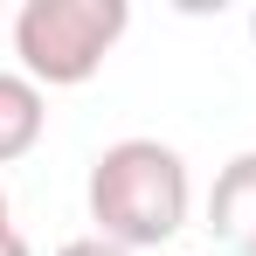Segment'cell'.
Returning a JSON list of instances; mask_svg holds the SVG:
<instances>
[{
	"label": "cell",
	"instance_id": "cell-2",
	"mask_svg": "<svg viewBox=\"0 0 256 256\" xmlns=\"http://www.w3.org/2000/svg\"><path fill=\"white\" fill-rule=\"evenodd\" d=\"M132 28L125 0H28L14 14V56L21 76L42 90H76L104 70V56Z\"/></svg>",
	"mask_w": 256,
	"mask_h": 256
},
{
	"label": "cell",
	"instance_id": "cell-1",
	"mask_svg": "<svg viewBox=\"0 0 256 256\" xmlns=\"http://www.w3.org/2000/svg\"><path fill=\"white\" fill-rule=\"evenodd\" d=\"M90 222L104 242L118 250H160L187 228V208H194V180H187V160L160 146V138H118L90 160Z\"/></svg>",
	"mask_w": 256,
	"mask_h": 256
},
{
	"label": "cell",
	"instance_id": "cell-8",
	"mask_svg": "<svg viewBox=\"0 0 256 256\" xmlns=\"http://www.w3.org/2000/svg\"><path fill=\"white\" fill-rule=\"evenodd\" d=\"M250 42H256V14H250Z\"/></svg>",
	"mask_w": 256,
	"mask_h": 256
},
{
	"label": "cell",
	"instance_id": "cell-7",
	"mask_svg": "<svg viewBox=\"0 0 256 256\" xmlns=\"http://www.w3.org/2000/svg\"><path fill=\"white\" fill-rule=\"evenodd\" d=\"M7 236H14V228H7V187H0V242H7Z\"/></svg>",
	"mask_w": 256,
	"mask_h": 256
},
{
	"label": "cell",
	"instance_id": "cell-4",
	"mask_svg": "<svg viewBox=\"0 0 256 256\" xmlns=\"http://www.w3.org/2000/svg\"><path fill=\"white\" fill-rule=\"evenodd\" d=\"M42 125H48L42 84H28L21 70H0V166L28 160L42 146Z\"/></svg>",
	"mask_w": 256,
	"mask_h": 256
},
{
	"label": "cell",
	"instance_id": "cell-3",
	"mask_svg": "<svg viewBox=\"0 0 256 256\" xmlns=\"http://www.w3.org/2000/svg\"><path fill=\"white\" fill-rule=\"evenodd\" d=\"M208 228L228 256H256V152H236L208 187Z\"/></svg>",
	"mask_w": 256,
	"mask_h": 256
},
{
	"label": "cell",
	"instance_id": "cell-6",
	"mask_svg": "<svg viewBox=\"0 0 256 256\" xmlns=\"http://www.w3.org/2000/svg\"><path fill=\"white\" fill-rule=\"evenodd\" d=\"M0 256H35V250H28L21 236H7V242H0Z\"/></svg>",
	"mask_w": 256,
	"mask_h": 256
},
{
	"label": "cell",
	"instance_id": "cell-5",
	"mask_svg": "<svg viewBox=\"0 0 256 256\" xmlns=\"http://www.w3.org/2000/svg\"><path fill=\"white\" fill-rule=\"evenodd\" d=\"M56 256H132V250H118V242H104V236H84V242H62Z\"/></svg>",
	"mask_w": 256,
	"mask_h": 256
}]
</instances>
